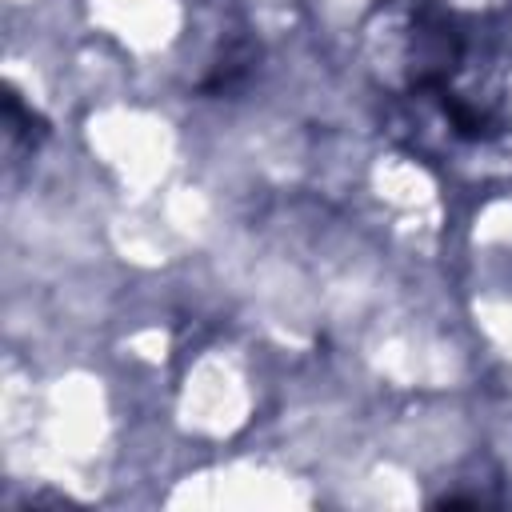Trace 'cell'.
I'll use <instances>...</instances> for the list:
<instances>
[{
	"instance_id": "1",
	"label": "cell",
	"mask_w": 512,
	"mask_h": 512,
	"mask_svg": "<svg viewBox=\"0 0 512 512\" xmlns=\"http://www.w3.org/2000/svg\"><path fill=\"white\" fill-rule=\"evenodd\" d=\"M444 108H448V116H452V124H456L460 136L476 140V136L484 132V116H480L476 108H468V104H460V100H452V96H444Z\"/></svg>"
}]
</instances>
